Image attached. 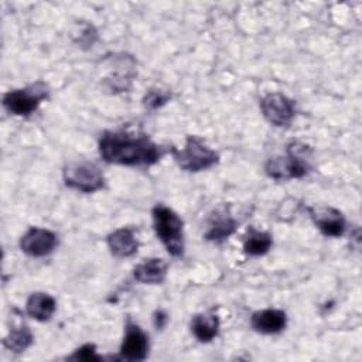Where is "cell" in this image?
Masks as SVG:
<instances>
[{"label":"cell","mask_w":362,"mask_h":362,"mask_svg":"<svg viewBox=\"0 0 362 362\" xmlns=\"http://www.w3.org/2000/svg\"><path fill=\"white\" fill-rule=\"evenodd\" d=\"M99 154L103 161L117 165H153L164 154L161 146L156 144L143 133L126 130H107L99 139Z\"/></svg>","instance_id":"6da1fadb"},{"label":"cell","mask_w":362,"mask_h":362,"mask_svg":"<svg viewBox=\"0 0 362 362\" xmlns=\"http://www.w3.org/2000/svg\"><path fill=\"white\" fill-rule=\"evenodd\" d=\"M151 218L154 232L165 250L174 257H181L184 255L182 219L171 208L163 204H157L151 209Z\"/></svg>","instance_id":"7a4b0ae2"},{"label":"cell","mask_w":362,"mask_h":362,"mask_svg":"<svg viewBox=\"0 0 362 362\" xmlns=\"http://www.w3.org/2000/svg\"><path fill=\"white\" fill-rule=\"evenodd\" d=\"M171 154L177 165L188 173L205 171L219 161V154L198 136H188L182 148L171 147Z\"/></svg>","instance_id":"3957f363"},{"label":"cell","mask_w":362,"mask_h":362,"mask_svg":"<svg viewBox=\"0 0 362 362\" xmlns=\"http://www.w3.org/2000/svg\"><path fill=\"white\" fill-rule=\"evenodd\" d=\"M307 150L308 147L304 144L291 143L287 148L286 156L273 157L267 160L264 165L266 174L274 180L303 178L310 170L308 161L305 160L307 154L304 156Z\"/></svg>","instance_id":"277c9868"},{"label":"cell","mask_w":362,"mask_h":362,"mask_svg":"<svg viewBox=\"0 0 362 362\" xmlns=\"http://www.w3.org/2000/svg\"><path fill=\"white\" fill-rule=\"evenodd\" d=\"M49 95V88L45 82L37 81L25 88L13 89L4 93L3 106L14 116H30Z\"/></svg>","instance_id":"5b68a950"},{"label":"cell","mask_w":362,"mask_h":362,"mask_svg":"<svg viewBox=\"0 0 362 362\" xmlns=\"http://www.w3.org/2000/svg\"><path fill=\"white\" fill-rule=\"evenodd\" d=\"M64 184L75 191L90 194L105 187V175L102 170L92 161H74L64 167Z\"/></svg>","instance_id":"8992f818"},{"label":"cell","mask_w":362,"mask_h":362,"mask_svg":"<svg viewBox=\"0 0 362 362\" xmlns=\"http://www.w3.org/2000/svg\"><path fill=\"white\" fill-rule=\"evenodd\" d=\"M260 110L264 119L277 127L288 126L296 115L293 100L279 92L267 93L263 96L260 100Z\"/></svg>","instance_id":"52a82bcc"},{"label":"cell","mask_w":362,"mask_h":362,"mask_svg":"<svg viewBox=\"0 0 362 362\" xmlns=\"http://www.w3.org/2000/svg\"><path fill=\"white\" fill-rule=\"evenodd\" d=\"M148 335L132 320L124 325V337L120 344L119 356L124 361H144L148 355Z\"/></svg>","instance_id":"ba28073f"},{"label":"cell","mask_w":362,"mask_h":362,"mask_svg":"<svg viewBox=\"0 0 362 362\" xmlns=\"http://www.w3.org/2000/svg\"><path fill=\"white\" fill-rule=\"evenodd\" d=\"M58 246V236L44 228H30L20 239V249L31 257H44Z\"/></svg>","instance_id":"9c48e42d"},{"label":"cell","mask_w":362,"mask_h":362,"mask_svg":"<svg viewBox=\"0 0 362 362\" xmlns=\"http://www.w3.org/2000/svg\"><path fill=\"white\" fill-rule=\"evenodd\" d=\"M310 215L320 229V232L327 238H339L344 235L346 228V221L341 211L332 206H318L310 208Z\"/></svg>","instance_id":"30bf717a"},{"label":"cell","mask_w":362,"mask_h":362,"mask_svg":"<svg viewBox=\"0 0 362 362\" xmlns=\"http://www.w3.org/2000/svg\"><path fill=\"white\" fill-rule=\"evenodd\" d=\"M287 325V315L279 308H264L255 311L250 317V327L260 334L272 335L281 332Z\"/></svg>","instance_id":"8fae6325"},{"label":"cell","mask_w":362,"mask_h":362,"mask_svg":"<svg viewBox=\"0 0 362 362\" xmlns=\"http://www.w3.org/2000/svg\"><path fill=\"white\" fill-rule=\"evenodd\" d=\"M167 276V263L160 257L144 259L133 269V277L141 284H161Z\"/></svg>","instance_id":"7c38bea8"},{"label":"cell","mask_w":362,"mask_h":362,"mask_svg":"<svg viewBox=\"0 0 362 362\" xmlns=\"http://www.w3.org/2000/svg\"><path fill=\"white\" fill-rule=\"evenodd\" d=\"M106 243L110 253L116 257H130L136 255L139 249L134 232L129 228H120L109 233Z\"/></svg>","instance_id":"4fadbf2b"},{"label":"cell","mask_w":362,"mask_h":362,"mask_svg":"<svg viewBox=\"0 0 362 362\" xmlns=\"http://www.w3.org/2000/svg\"><path fill=\"white\" fill-rule=\"evenodd\" d=\"M238 228V222L232 215H229L225 211H218L215 215L211 216L208 222V229L205 232V239L209 242H223L230 235L235 233Z\"/></svg>","instance_id":"5bb4252c"},{"label":"cell","mask_w":362,"mask_h":362,"mask_svg":"<svg viewBox=\"0 0 362 362\" xmlns=\"http://www.w3.org/2000/svg\"><path fill=\"white\" fill-rule=\"evenodd\" d=\"M219 317L214 311L199 313L191 318V332L199 342H211L219 332Z\"/></svg>","instance_id":"9a60e30c"},{"label":"cell","mask_w":362,"mask_h":362,"mask_svg":"<svg viewBox=\"0 0 362 362\" xmlns=\"http://www.w3.org/2000/svg\"><path fill=\"white\" fill-rule=\"evenodd\" d=\"M55 310H57L55 298L51 294L42 293V291L30 294L25 303L27 314L40 322H45L51 320Z\"/></svg>","instance_id":"2e32d148"},{"label":"cell","mask_w":362,"mask_h":362,"mask_svg":"<svg viewBox=\"0 0 362 362\" xmlns=\"http://www.w3.org/2000/svg\"><path fill=\"white\" fill-rule=\"evenodd\" d=\"M273 246V238L270 233L257 230V229H247L245 239H243V250L249 256H263L266 255Z\"/></svg>","instance_id":"e0dca14e"},{"label":"cell","mask_w":362,"mask_h":362,"mask_svg":"<svg viewBox=\"0 0 362 362\" xmlns=\"http://www.w3.org/2000/svg\"><path fill=\"white\" fill-rule=\"evenodd\" d=\"M34 342V335L28 325L21 324L17 328H11L8 334L3 339V345L6 349L14 354H21L27 351Z\"/></svg>","instance_id":"ac0fdd59"},{"label":"cell","mask_w":362,"mask_h":362,"mask_svg":"<svg viewBox=\"0 0 362 362\" xmlns=\"http://www.w3.org/2000/svg\"><path fill=\"white\" fill-rule=\"evenodd\" d=\"M171 99V92L167 89H161V88H151L146 92L144 98H143V105L147 109H158L161 106H164L168 100Z\"/></svg>","instance_id":"d6986e66"},{"label":"cell","mask_w":362,"mask_h":362,"mask_svg":"<svg viewBox=\"0 0 362 362\" xmlns=\"http://www.w3.org/2000/svg\"><path fill=\"white\" fill-rule=\"evenodd\" d=\"M66 359H69V361H100L102 356L98 355L95 344H83L82 346L75 349L74 354L69 355Z\"/></svg>","instance_id":"ffe728a7"},{"label":"cell","mask_w":362,"mask_h":362,"mask_svg":"<svg viewBox=\"0 0 362 362\" xmlns=\"http://www.w3.org/2000/svg\"><path fill=\"white\" fill-rule=\"evenodd\" d=\"M98 40V33L95 30L93 25H85V28L81 31V35H79V40L78 42L82 44V45H88V47H92L93 42Z\"/></svg>","instance_id":"44dd1931"},{"label":"cell","mask_w":362,"mask_h":362,"mask_svg":"<svg viewBox=\"0 0 362 362\" xmlns=\"http://www.w3.org/2000/svg\"><path fill=\"white\" fill-rule=\"evenodd\" d=\"M153 324L157 329H164L168 324V314L164 310H156L153 314Z\"/></svg>","instance_id":"7402d4cb"}]
</instances>
